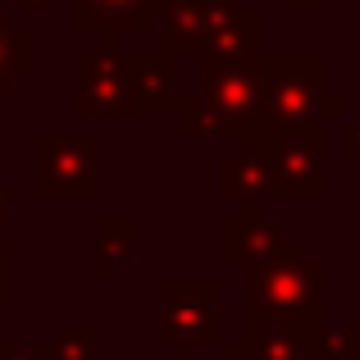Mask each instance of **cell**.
I'll use <instances>...</instances> for the list:
<instances>
[{
  "label": "cell",
  "instance_id": "15",
  "mask_svg": "<svg viewBox=\"0 0 360 360\" xmlns=\"http://www.w3.org/2000/svg\"><path fill=\"white\" fill-rule=\"evenodd\" d=\"M324 360H360V324L324 328Z\"/></svg>",
  "mask_w": 360,
  "mask_h": 360
},
{
  "label": "cell",
  "instance_id": "2",
  "mask_svg": "<svg viewBox=\"0 0 360 360\" xmlns=\"http://www.w3.org/2000/svg\"><path fill=\"white\" fill-rule=\"evenodd\" d=\"M269 115V60L260 55H201V96L192 110H183V132L229 128V132H251Z\"/></svg>",
  "mask_w": 360,
  "mask_h": 360
},
{
  "label": "cell",
  "instance_id": "6",
  "mask_svg": "<svg viewBox=\"0 0 360 360\" xmlns=\"http://www.w3.org/2000/svg\"><path fill=\"white\" fill-rule=\"evenodd\" d=\"M160 338L196 360L201 347L219 342V288L214 283H165L160 288Z\"/></svg>",
  "mask_w": 360,
  "mask_h": 360
},
{
  "label": "cell",
  "instance_id": "19",
  "mask_svg": "<svg viewBox=\"0 0 360 360\" xmlns=\"http://www.w3.org/2000/svg\"><path fill=\"white\" fill-rule=\"evenodd\" d=\"M347 110V101L338 96V91H324V119H333V115H342Z\"/></svg>",
  "mask_w": 360,
  "mask_h": 360
},
{
  "label": "cell",
  "instance_id": "3",
  "mask_svg": "<svg viewBox=\"0 0 360 360\" xmlns=\"http://www.w3.org/2000/svg\"><path fill=\"white\" fill-rule=\"evenodd\" d=\"M324 264L306 255L242 264V324H324Z\"/></svg>",
  "mask_w": 360,
  "mask_h": 360
},
{
  "label": "cell",
  "instance_id": "10",
  "mask_svg": "<svg viewBox=\"0 0 360 360\" xmlns=\"http://www.w3.org/2000/svg\"><path fill=\"white\" fill-rule=\"evenodd\" d=\"M260 46H264V14L242 9V0H214L201 55H260Z\"/></svg>",
  "mask_w": 360,
  "mask_h": 360
},
{
  "label": "cell",
  "instance_id": "22",
  "mask_svg": "<svg viewBox=\"0 0 360 360\" xmlns=\"http://www.w3.org/2000/svg\"><path fill=\"white\" fill-rule=\"evenodd\" d=\"M9 201H14V192H9V183H0V214H9Z\"/></svg>",
  "mask_w": 360,
  "mask_h": 360
},
{
  "label": "cell",
  "instance_id": "21",
  "mask_svg": "<svg viewBox=\"0 0 360 360\" xmlns=\"http://www.w3.org/2000/svg\"><path fill=\"white\" fill-rule=\"evenodd\" d=\"M342 150H347V155H352V160H360V123H356V128H352V132H347V141H342Z\"/></svg>",
  "mask_w": 360,
  "mask_h": 360
},
{
  "label": "cell",
  "instance_id": "11",
  "mask_svg": "<svg viewBox=\"0 0 360 360\" xmlns=\"http://www.w3.org/2000/svg\"><path fill=\"white\" fill-rule=\"evenodd\" d=\"M219 192L229 196V201L246 205V210L260 205L264 196H278V187H274V160L242 146V155H233V160L219 165Z\"/></svg>",
  "mask_w": 360,
  "mask_h": 360
},
{
  "label": "cell",
  "instance_id": "9",
  "mask_svg": "<svg viewBox=\"0 0 360 360\" xmlns=\"http://www.w3.org/2000/svg\"><path fill=\"white\" fill-rule=\"evenodd\" d=\"M269 160H274V187H278V196H319L324 192V174H319V165H324V137H319V123L283 137Z\"/></svg>",
  "mask_w": 360,
  "mask_h": 360
},
{
  "label": "cell",
  "instance_id": "8",
  "mask_svg": "<svg viewBox=\"0 0 360 360\" xmlns=\"http://www.w3.org/2000/svg\"><path fill=\"white\" fill-rule=\"evenodd\" d=\"M219 251L229 255V260L238 264H255V260H283V255H306L301 251V242H292L288 233H283L278 219H269V214H260L251 205V210H242L238 219L224 224L219 233Z\"/></svg>",
  "mask_w": 360,
  "mask_h": 360
},
{
  "label": "cell",
  "instance_id": "13",
  "mask_svg": "<svg viewBox=\"0 0 360 360\" xmlns=\"http://www.w3.org/2000/svg\"><path fill=\"white\" fill-rule=\"evenodd\" d=\"M23 73H32V37L18 32L9 14H0V91H14Z\"/></svg>",
  "mask_w": 360,
  "mask_h": 360
},
{
  "label": "cell",
  "instance_id": "12",
  "mask_svg": "<svg viewBox=\"0 0 360 360\" xmlns=\"http://www.w3.org/2000/svg\"><path fill=\"white\" fill-rule=\"evenodd\" d=\"M96 274L101 278H115V274L128 264L132 255V242H137V224L132 219H105L96 229Z\"/></svg>",
  "mask_w": 360,
  "mask_h": 360
},
{
  "label": "cell",
  "instance_id": "16",
  "mask_svg": "<svg viewBox=\"0 0 360 360\" xmlns=\"http://www.w3.org/2000/svg\"><path fill=\"white\" fill-rule=\"evenodd\" d=\"M14 297V251L9 242H0V301Z\"/></svg>",
  "mask_w": 360,
  "mask_h": 360
},
{
  "label": "cell",
  "instance_id": "7",
  "mask_svg": "<svg viewBox=\"0 0 360 360\" xmlns=\"http://www.w3.org/2000/svg\"><path fill=\"white\" fill-rule=\"evenodd\" d=\"M169 5L174 0H73V23L101 41L115 32H160Z\"/></svg>",
  "mask_w": 360,
  "mask_h": 360
},
{
  "label": "cell",
  "instance_id": "14",
  "mask_svg": "<svg viewBox=\"0 0 360 360\" xmlns=\"http://www.w3.org/2000/svg\"><path fill=\"white\" fill-rule=\"evenodd\" d=\"M46 360H96V324H78L41 342Z\"/></svg>",
  "mask_w": 360,
  "mask_h": 360
},
{
  "label": "cell",
  "instance_id": "1",
  "mask_svg": "<svg viewBox=\"0 0 360 360\" xmlns=\"http://www.w3.org/2000/svg\"><path fill=\"white\" fill-rule=\"evenodd\" d=\"M174 46H160V55H119L110 46L78 55L82 96L73 105L82 115H169L178 110L169 78H174Z\"/></svg>",
  "mask_w": 360,
  "mask_h": 360
},
{
  "label": "cell",
  "instance_id": "4",
  "mask_svg": "<svg viewBox=\"0 0 360 360\" xmlns=\"http://www.w3.org/2000/svg\"><path fill=\"white\" fill-rule=\"evenodd\" d=\"M278 132L324 123V55H269V115Z\"/></svg>",
  "mask_w": 360,
  "mask_h": 360
},
{
  "label": "cell",
  "instance_id": "17",
  "mask_svg": "<svg viewBox=\"0 0 360 360\" xmlns=\"http://www.w3.org/2000/svg\"><path fill=\"white\" fill-rule=\"evenodd\" d=\"M0 360H46L41 347H23V342H0Z\"/></svg>",
  "mask_w": 360,
  "mask_h": 360
},
{
  "label": "cell",
  "instance_id": "20",
  "mask_svg": "<svg viewBox=\"0 0 360 360\" xmlns=\"http://www.w3.org/2000/svg\"><path fill=\"white\" fill-rule=\"evenodd\" d=\"M18 9H27V14H51L55 0H18Z\"/></svg>",
  "mask_w": 360,
  "mask_h": 360
},
{
  "label": "cell",
  "instance_id": "5",
  "mask_svg": "<svg viewBox=\"0 0 360 360\" xmlns=\"http://www.w3.org/2000/svg\"><path fill=\"white\" fill-rule=\"evenodd\" d=\"M32 187L51 201H91L96 196V141L46 132L32 146Z\"/></svg>",
  "mask_w": 360,
  "mask_h": 360
},
{
  "label": "cell",
  "instance_id": "18",
  "mask_svg": "<svg viewBox=\"0 0 360 360\" xmlns=\"http://www.w3.org/2000/svg\"><path fill=\"white\" fill-rule=\"evenodd\" d=\"M283 9H292V14H319L324 0H283Z\"/></svg>",
  "mask_w": 360,
  "mask_h": 360
}]
</instances>
